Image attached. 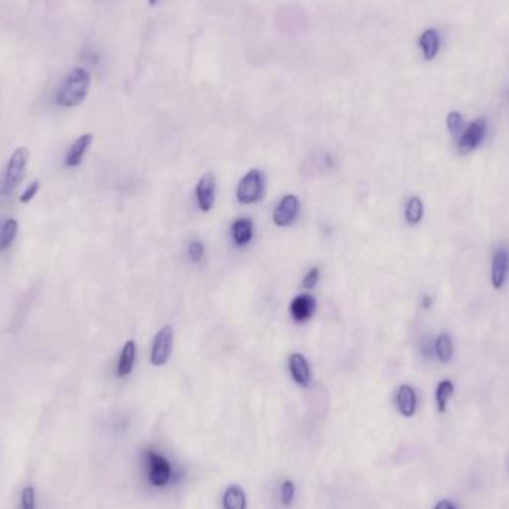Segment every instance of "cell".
Here are the masks:
<instances>
[{
    "label": "cell",
    "instance_id": "obj_4",
    "mask_svg": "<svg viewBox=\"0 0 509 509\" xmlns=\"http://www.w3.org/2000/svg\"><path fill=\"white\" fill-rule=\"evenodd\" d=\"M29 163V149L27 148H17L14 154L11 155L9 163L6 165L5 179H4V194H11L14 191L21 179L24 177V172Z\"/></svg>",
    "mask_w": 509,
    "mask_h": 509
},
{
    "label": "cell",
    "instance_id": "obj_24",
    "mask_svg": "<svg viewBox=\"0 0 509 509\" xmlns=\"http://www.w3.org/2000/svg\"><path fill=\"white\" fill-rule=\"evenodd\" d=\"M420 353L424 359L432 360L435 356V341L432 339V337H423L420 341Z\"/></svg>",
    "mask_w": 509,
    "mask_h": 509
},
{
    "label": "cell",
    "instance_id": "obj_19",
    "mask_svg": "<svg viewBox=\"0 0 509 509\" xmlns=\"http://www.w3.org/2000/svg\"><path fill=\"white\" fill-rule=\"evenodd\" d=\"M18 233V222L15 219H6L0 225V252L11 247Z\"/></svg>",
    "mask_w": 509,
    "mask_h": 509
},
{
    "label": "cell",
    "instance_id": "obj_29",
    "mask_svg": "<svg viewBox=\"0 0 509 509\" xmlns=\"http://www.w3.org/2000/svg\"><path fill=\"white\" fill-rule=\"evenodd\" d=\"M433 509H457V508L450 501H441L436 503V506Z\"/></svg>",
    "mask_w": 509,
    "mask_h": 509
},
{
    "label": "cell",
    "instance_id": "obj_13",
    "mask_svg": "<svg viewBox=\"0 0 509 509\" xmlns=\"http://www.w3.org/2000/svg\"><path fill=\"white\" fill-rule=\"evenodd\" d=\"M289 369L297 384H299L302 387H307L310 384L311 372H310L308 362L304 356L299 353H294L292 356H290L289 358Z\"/></svg>",
    "mask_w": 509,
    "mask_h": 509
},
{
    "label": "cell",
    "instance_id": "obj_1",
    "mask_svg": "<svg viewBox=\"0 0 509 509\" xmlns=\"http://www.w3.org/2000/svg\"><path fill=\"white\" fill-rule=\"evenodd\" d=\"M91 75L88 70L76 67L63 79L55 94V102L62 107H76L88 95Z\"/></svg>",
    "mask_w": 509,
    "mask_h": 509
},
{
    "label": "cell",
    "instance_id": "obj_6",
    "mask_svg": "<svg viewBox=\"0 0 509 509\" xmlns=\"http://www.w3.org/2000/svg\"><path fill=\"white\" fill-rule=\"evenodd\" d=\"M173 328L172 326H163V328L156 332L154 344H152V353H151V362L155 367H161L168 360L170 355H172L173 350Z\"/></svg>",
    "mask_w": 509,
    "mask_h": 509
},
{
    "label": "cell",
    "instance_id": "obj_31",
    "mask_svg": "<svg viewBox=\"0 0 509 509\" xmlns=\"http://www.w3.org/2000/svg\"><path fill=\"white\" fill-rule=\"evenodd\" d=\"M148 2H149V5H151V6H155L156 4L160 2V0H148Z\"/></svg>",
    "mask_w": 509,
    "mask_h": 509
},
{
    "label": "cell",
    "instance_id": "obj_14",
    "mask_svg": "<svg viewBox=\"0 0 509 509\" xmlns=\"http://www.w3.org/2000/svg\"><path fill=\"white\" fill-rule=\"evenodd\" d=\"M91 142H93V135H83L78 137L66 155L65 158L66 167H78L82 163L85 152L88 151Z\"/></svg>",
    "mask_w": 509,
    "mask_h": 509
},
{
    "label": "cell",
    "instance_id": "obj_8",
    "mask_svg": "<svg viewBox=\"0 0 509 509\" xmlns=\"http://www.w3.org/2000/svg\"><path fill=\"white\" fill-rule=\"evenodd\" d=\"M215 192H216V179L212 173H205L198 180L196 188V197L198 208L203 212H209L215 204Z\"/></svg>",
    "mask_w": 509,
    "mask_h": 509
},
{
    "label": "cell",
    "instance_id": "obj_26",
    "mask_svg": "<svg viewBox=\"0 0 509 509\" xmlns=\"http://www.w3.org/2000/svg\"><path fill=\"white\" fill-rule=\"evenodd\" d=\"M188 253L194 262H200L204 257V246L201 241H192L188 247Z\"/></svg>",
    "mask_w": 509,
    "mask_h": 509
},
{
    "label": "cell",
    "instance_id": "obj_21",
    "mask_svg": "<svg viewBox=\"0 0 509 509\" xmlns=\"http://www.w3.org/2000/svg\"><path fill=\"white\" fill-rule=\"evenodd\" d=\"M424 215L423 201L419 197H411L405 205V221L408 225L414 226L421 222Z\"/></svg>",
    "mask_w": 509,
    "mask_h": 509
},
{
    "label": "cell",
    "instance_id": "obj_20",
    "mask_svg": "<svg viewBox=\"0 0 509 509\" xmlns=\"http://www.w3.org/2000/svg\"><path fill=\"white\" fill-rule=\"evenodd\" d=\"M454 393V384L450 380H442L436 386L435 399H436V408H438L440 413H445L448 399H450Z\"/></svg>",
    "mask_w": 509,
    "mask_h": 509
},
{
    "label": "cell",
    "instance_id": "obj_30",
    "mask_svg": "<svg viewBox=\"0 0 509 509\" xmlns=\"http://www.w3.org/2000/svg\"><path fill=\"white\" fill-rule=\"evenodd\" d=\"M423 307L424 308H430L432 307V297H429V295L423 297Z\"/></svg>",
    "mask_w": 509,
    "mask_h": 509
},
{
    "label": "cell",
    "instance_id": "obj_10",
    "mask_svg": "<svg viewBox=\"0 0 509 509\" xmlns=\"http://www.w3.org/2000/svg\"><path fill=\"white\" fill-rule=\"evenodd\" d=\"M396 408L404 417H413L417 409V395L414 389L408 384H402L396 391L395 396Z\"/></svg>",
    "mask_w": 509,
    "mask_h": 509
},
{
    "label": "cell",
    "instance_id": "obj_17",
    "mask_svg": "<svg viewBox=\"0 0 509 509\" xmlns=\"http://www.w3.org/2000/svg\"><path fill=\"white\" fill-rule=\"evenodd\" d=\"M454 353L453 339L448 334H441L435 339V356L438 358L441 363H448L452 360Z\"/></svg>",
    "mask_w": 509,
    "mask_h": 509
},
{
    "label": "cell",
    "instance_id": "obj_16",
    "mask_svg": "<svg viewBox=\"0 0 509 509\" xmlns=\"http://www.w3.org/2000/svg\"><path fill=\"white\" fill-rule=\"evenodd\" d=\"M222 506L224 509H246V494L243 489L237 484L228 487L224 494Z\"/></svg>",
    "mask_w": 509,
    "mask_h": 509
},
{
    "label": "cell",
    "instance_id": "obj_3",
    "mask_svg": "<svg viewBox=\"0 0 509 509\" xmlns=\"http://www.w3.org/2000/svg\"><path fill=\"white\" fill-rule=\"evenodd\" d=\"M487 127H489V123L484 116H480L475 121H472L468 127H465L462 135L457 137L459 152L462 155H466L474 149H477L484 142V139H486Z\"/></svg>",
    "mask_w": 509,
    "mask_h": 509
},
{
    "label": "cell",
    "instance_id": "obj_2",
    "mask_svg": "<svg viewBox=\"0 0 509 509\" xmlns=\"http://www.w3.org/2000/svg\"><path fill=\"white\" fill-rule=\"evenodd\" d=\"M265 192V176L261 170H250V172L240 180L237 188V200L240 204H254L258 203Z\"/></svg>",
    "mask_w": 509,
    "mask_h": 509
},
{
    "label": "cell",
    "instance_id": "obj_12",
    "mask_svg": "<svg viewBox=\"0 0 509 509\" xmlns=\"http://www.w3.org/2000/svg\"><path fill=\"white\" fill-rule=\"evenodd\" d=\"M314 310H316V301L308 294L298 295L290 302V314H292L294 320L297 322L308 320L313 316Z\"/></svg>",
    "mask_w": 509,
    "mask_h": 509
},
{
    "label": "cell",
    "instance_id": "obj_25",
    "mask_svg": "<svg viewBox=\"0 0 509 509\" xmlns=\"http://www.w3.org/2000/svg\"><path fill=\"white\" fill-rule=\"evenodd\" d=\"M21 509H36V494L30 486L21 493Z\"/></svg>",
    "mask_w": 509,
    "mask_h": 509
},
{
    "label": "cell",
    "instance_id": "obj_9",
    "mask_svg": "<svg viewBox=\"0 0 509 509\" xmlns=\"http://www.w3.org/2000/svg\"><path fill=\"white\" fill-rule=\"evenodd\" d=\"M509 271V252L505 247L496 249L491 259V285L494 289H502Z\"/></svg>",
    "mask_w": 509,
    "mask_h": 509
},
{
    "label": "cell",
    "instance_id": "obj_15",
    "mask_svg": "<svg viewBox=\"0 0 509 509\" xmlns=\"http://www.w3.org/2000/svg\"><path fill=\"white\" fill-rule=\"evenodd\" d=\"M135 359H136V343L130 339V341L124 344L123 351H121L119 355L118 368H116L118 377H127V375L133 371V367H135Z\"/></svg>",
    "mask_w": 509,
    "mask_h": 509
},
{
    "label": "cell",
    "instance_id": "obj_28",
    "mask_svg": "<svg viewBox=\"0 0 509 509\" xmlns=\"http://www.w3.org/2000/svg\"><path fill=\"white\" fill-rule=\"evenodd\" d=\"M39 191V182H32V184L27 186V189L22 192V196L20 198L21 203H29L30 200L34 198L36 194Z\"/></svg>",
    "mask_w": 509,
    "mask_h": 509
},
{
    "label": "cell",
    "instance_id": "obj_7",
    "mask_svg": "<svg viewBox=\"0 0 509 509\" xmlns=\"http://www.w3.org/2000/svg\"><path fill=\"white\" fill-rule=\"evenodd\" d=\"M301 204L295 196H286L276 205L273 221L277 226H287L292 224L299 215Z\"/></svg>",
    "mask_w": 509,
    "mask_h": 509
},
{
    "label": "cell",
    "instance_id": "obj_23",
    "mask_svg": "<svg viewBox=\"0 0 509 509\" xmlns=\"http://www.w3.org/2000/svg\"><path fill=\"white\" fill-rule=\"evenodd\" d=\"M280 498H282V502L285 506H289L290 503H292L294 498H295V484L290 481V480H286L282 487H280Z\"/></svg>",
    "mask_w": 509,
    "mask_h": 509
},
{
    "label": "cell",
    "instance_id": "obj_22",
    "mask_svg": "<svg viewBox=\"0 0 509 509\" xmlns=\"http://www.w3.org/2000/svg\"><path fill=\"white\" fill-rule=\"evenodd\" d=\"M447 128L457 139L460 135H462V131L465 130L463 116L460 115L459 112H450V114H448L447 115Z\"/></svg>",
    "mask_w": 509,
    "mask_h": 509
},
{
    "label": "cell",
    "instance_id": "obj_5",
    "mask_svg": "<svg viewBox=\"0 0 509 509\" xmlns=\"http://www.w3.org/2000/svg\"><path fill=\"white\" fill-rule=\"evenodd\" d=\"M148 459V478L149 482L155 487H164L172 481L173 468L170 465L168 460L154 452L147 453Z\"/></svg>",
    "mask_w": 509,
    "mask_h": 509
},
{
    "label": "cell",
    "instance_id": "obj_18",
    "mask_svg": "<svg viewBox=\"0 0 509 509\" xmlns=\"http://www.w3.org/2000/svg\"><path fill=\"white\" fill-rule=\"evenodd\" d=\"M253 237V224L249 219H238L233 225V238L238 246H246Z\"/></svg>",
    "mask_w": 509,
    "mask_h": 509
},
{
    "label": "cell",
    "instance_id": "obj_11",
    "mask_svg": "<svg viewBox=\"0 0 509 509\" xmlns=\"http://www.w3.org/2000/svg\"><path fill=\"white\" fill-rule=\"evenodd\" d=\"M419 46L421 50L423 58L426 62H432V60L438 55L441 50V36L440 32L436 29H426L419 38Z\"/></svg>",
    "mask_w": 509,
    "mask_h": 509
},
{
    "label": "cell",
    "instance_id": "obj_27",
    "mask_svg": "<svg viewBox=\"0 0 509 509\" xmlns=\"http://www.w3.org/2000/svg\"><path fill=\"white\" fill-rule=\"evenodd\" d=\"M319 282V269L318 266H314V269H311L307 276L304 277V280H302V285H304L306 289H313L314 286L318 285Z\"/></svg>",
    "mask_w": 509,
    "mask_h": 509
}]
</instances>
